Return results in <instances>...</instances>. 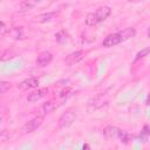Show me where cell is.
<instances>
[{
    "mask_svg": "<svg viewBox=\"0 0 150 150\" xmlns=\"http://www.w3.org/2000/svg\"><path fill=\"white\" fill-rule=\"evenodd\" d=\"M111 13V8L109 6H101L96 9L95 13H89L87 14L84 21H86V25L89 26V27H93L102 21H104Z\"/></svg>",
    "mask_w": 150,
    "mask_h": 150,
    "instance_id": "6da1fadb",
    "label": "cell"
},
{
    "mask_svg": "<svg viewBox=\"0 0 150 150\" xmlns=\"http://www.w3.org/2000/svg\"><path fill=\"white\" fill-rule=\"evenodd\" d=\"M76 118V112L73 110V109H69V110H66L59 118L57 121V124H59V128L61 129H64V128H68L73 124V122L75 121Z\"/></svg>",
    "mask_w": 150,
    "mask_h": 150,
    "instance_id": "7a4b0ae2",
    "label": "cell"
},
{
    "mask_svg": "<svg viewBox=\"0 0 150 150\" xmlns=\"http://www.w3.org/2000/svg\"><path fill=\"white\" fill-rule=\"evenodd\" d=\"M43 122V116H36L34 118H32L30 121L26 122L22 128H21V132L22 134H30V132H34L38 128H40V125L42 124Z\"/></svg>",
    "mask_w": 150,
    "mask_h": 150,
    "instance_id": "3957f363",
    "label": "cell"
},
{
    "mask_svg": "<svg viewBox=\"0 0 150 150\" xmlns=\"http://www.w3.org/2000/svg\"><path fill=\"white\" fill-rule=\"evenodd\" d=\"M121 42H122V38H121V34L117 32V33H111V34L107 35L104 38V40L102 41V46L104 48H110L116 45H120Z\"/></svg>",
    "mask_w": 150,
    "mask_h": 150,
    "instance_id": "277c9868",
    "label": "cell"
},
{
    "mask_svg": "<svg viewBox=\"0 0 150 150\" xmlns=\"http://www.w3.org/2000/svg\"><path fill=\"white\" fill-rule=\"evenodd\" d=\"M83 56H84V53H83L82 50H75V52L68 54V55L66 56V59L63 60V62H64L66 66L71 67V66L76 64V63H79V62L83 59Z\"/></svg>",
    "mask_w": 150,
    "mask_h": 150,
    "instance_id": "5b68a950",
    "label": "cell"
},
{
    "mask_svg": "<svg viewBox=\"0 0 150 150\" xmlns=\"http://www.w3.org/2000/svg\"><path fill=\"white\" fill-rule=\"evenodd\" d=\"M53 60V54L48 50H45V52H41L38 57H36V66L38 67H46L48 66Z\"/></svg>",
    "mask_w": 150,
    "mask_h": 150,
    "instance_id": "8992f818",
    "label": "cell"
},
{
    "mask_svg": "<svg viewBox=\"0 0 150 150\" xmlns=\"http://www.w3.org/2000/svg\"><path fill=\"white\" fill-rule=\"evenodd\" d=\"M48 94V88H39L36 90H33L30 94H28L27 96V101L29 103H34L38 102L39 100H41L42 97H45Z\"/></svg>",
    "mask_w": 150,
    "mask_h": 150,
    "instance_id": "52a82bcc",
    "label": "cell"
},
{
    "mask_svg": "<svg viewBox=\"0 0 150 150\" xmlns=\"http://www.w3.org/2000/svg\"><path fill=\"white\" fill-rule=\"evenodd\" d=\"M39 86V80L36 77H28L23 81H21L19 84H18V88L20 90H27V89H33V88H36Z\"/></svg>",
    "mask_w": 150,
    "mask_h": 150,
    "instance_id": "ba28073f",
    "label": "cell"
},
{
    "mask_svg": "<svg viewBox=\"0 0 150 150\" xmlns=\"http://www.w3.org/2000/svg\"><path fill=\"white\" fill-rule=\"evenodd\" d=\"M122 129L115 127V125H108L103 129V135L105 138L108 139H118V136H120V132H121Z\"/></svg>",
    "mask_w": 150,
    "mask_h": 150,
    "instance_id": "9c48e42d",
    "label": "cell"
},
{
    "mask_svg": "<svg viewBox=\"0 0 150 150\" xmlns=\"http://www.w3.org/2000/svg\"><path fill=\"white\" fill-rule=\"evenodd\" d=\"M56 109V101L55 100H49L47 102H45L41 108H40V112H41V116H45L47 114H50L53 112L54 110Z\"/></svg>",
    "mask_w": 150,
    "mask_h": 150,
    "instance_id": "30bf717a",
    "label": "cell"
},
{
    "mask_svg": "<svg viewBox=\"0 0 150 150\" xmlns=\"http://www.w3.org/2000/svg\"><path fill=\"white\" fill-rule=\"evenodd\" d=\"M55 16H57V13L56 12H47V13H41L39 15H36L34 18V21L38 22V23H45L47 21H50L53 20Z\"/></svg>",
    "mask_w": 150,
    "mask_h": 150,
    "instance_id": "8fae6325",
    "label": "cell"
},
{
    "mask_svg": "<svg viewBox=\"0 0 150 150\" xmlns=\"http://www.w3.org/2000/svg\"><path fill=\"white\" fill-rule=\"evenodd\" d=\"M118 33L121 34L122 41H127V40H129V39L134 38V36L136 35V30H135V28H132V27L124 28V29H122V30H121V32H118Z\"/></svg>",
    "mask_w": 150,
    "mask_h": 150,
    "instance_id": "7c38bea8",
    "label": "cell"
},
{
    "mask_svg": "<svg viewBox=\"0 0 150 150\" xmlns=\"http://www.w3.org/2000/svg\"><path fill=\"white\" fill-rule=\"evenodd\" d=\"M9 35L12 36V39L14 40H21L23 39V30H22V27H16V28H12L11 32H9Z\"/></svg>",
    "mask_w": 150,
    "mask_h": 150,
    "instance_id": "4fadbf2b",
    "label": "cell"
},
{
    "mask_svg": "<svg viewBox=\"0 0 150 150\" xmlns=\"http://www.w3.org/2000/svg\"><path fill=\"white\" fill-rule=\"evenodd\" d=\"M35 5H36V4H35L34 1H32V0H25V1L20 5V11H21V12L30 11Z\"/></svg>",
    "mask_w": 150,
    "mask_h": 150,
    "instance_id": "5bb4252c",
    "label": "cell"
},
{
    "mask_svg": "<svg viewBox=\"0 0 150 150\" xmlns=\"http://www.w3.org/2000/svg\"><path fill=\"white\" fill-rule=\"evenodd\" d=\"M148 54H150V47H145V48H143L142 50H139L137 54H136V56H135V62L136 61H138V60H141V59H143L144 56H146Z\"/></svg>",
    "mask_w": 150,
    "mask_h": 150,
    "instance_id": "9a60e30c",
    "label": "cell"
},
{
    "mask_svg": "<svg viewBox=\"0 0 150 150\" xmlns=\"http://www.w3.org/2000/svg\"><path fill=\"white\" fill-rule=\"evenodd\" d=\"M9 88H11V83L8 81H1L0 82V93L1 94L7 93L9 90Z\"/></svg>",
    "mask_w": 150,
    "mask_h": 150,
    "instance_id": "2e32d148",
    "label": "cell"
},
{
    "mask_svg": "<svg viewBox=\"0 0 150 150\" xmlns=\"http://www.w3.org/2000/svg\"><path fill=\"white\" fill-rule=\"evenodd\" d=\"M129 138H130L129 134H128L125 130H121L120 136H118V141H120V142H123V143H128Z\"/></svg>",
    "mask_w": 150,
    "mask_h": 150,
    "instance_id": "e0dca14e",
    "label": "cell"
},
{
    "mask_svg": "<svg viewBox=\"0 0 150 150\" xmlns=\"http://www.w3.org/2000/svg\"><path fill=\"white\" fill-rule=\"evenodd\" d=\"M11 29H12V28H8L5 21H1V28H0V34H1V36H5L6 34H9Z\"/></svg>",
    "mask_w": 150,
    "mask_h": 150,
    "instance_id": "ac0fdd59",
    "label": "cell"
},
{
    "mask_svg": "<svg viewBox=\"0 0 150 150\" xmlns=\"http://www.w3.org/2000/svg\"><path fill=\"white\" fill-rule=\"evenodd\" d=\"M14 56H15V54L12 53V52H9V49H7V50H5V52L2 53L1 61H7V60H9V59H13Z\"/></svg>",
    "mask_w": 150,
    "mask_h": 150,
    "instance_id": "d6986e66",
    "label": "cell"
},
{
    "mask_svg": "<svg viewBox=\"0 0 150 150\" xmlns=\"http://www.w3.org/2000/svg\"><path fill=\"white\" fill-rule=\"evenodd\" d=\"M9 139V132L7 131V130H1L0 131V141L2 142V143H5V142H7Z\"/></svg>",
    "mask_w": 150,
    "mask_h": 150,
    "instance_id": "ffe728a7",
    "label": "cell"
},
{
    "mask_svg": "<svg viewBox=\"0 0 150 150\" xmlns=\"http://www.w3.org/2000/svg\"><path fill=\"white\" fill-rule=\"evenodd\" d=\"M145 104H146V105H150V93L148 94V96H146V98H145Z\"/></svg>",
    "mask_w": 150,
    "mask_h": 150,
    "instance_id": "44dd1931",
    "label": "cell"
},
{
    "mask_svg": "<svg viewBox=\"0 0 150 150\" xmlns=\"http://www.w3.org/2000/svg\"><path fill=\"white\" fill-rule=\"evenodd\" d=\"M146 34H148V36L150 38V26L148 27V30H146Z\"/></svg>",
    "mask_w": 150,
    "mask_h": 150,
    "instance_id": "7402d4cb",
    "label": "cell"
},
{
    "mask_svg": "<svg viewBox=\"0 0 150 150\" xmlns=\"http://www.w3.org/2000/svg\"><path fill=\"white\" fill-rule=\"evenodd\" d=\"M32 1H34V2H35V4H38V2H40V1H41V0H32Z\"/></svg>",
    "mask_w": 150,
    "mask_h": 150,
    "instance_id": "603a6c76",
    "label": "cell"
}]
</instances>
